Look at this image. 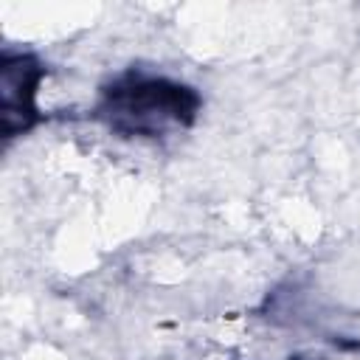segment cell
<instances>
[{
    "label": "cell",
    "instance_id": "6da1fadb",
    "mask_svg": "<svg viewBox=\"0 0 360 360\" xmlns=\"http://www.w3.org/2000/svg\"><path fill=\"white\" fill-rule=\"evenodd\" d=\"M200 110L202 96L197 87L163 73L129 68L101 84L93 115L121 138H166L188 129Z\"/></svg>",
    "mask_w": 360,
    "mask_h": 360
},
{
    "label": "cell",
    "instance_id": "7a4b0ae2",
    "mask_svg": "<svg viewBox=\"0 0 360 360\" xmlns=\"http://www.w3.org/2000/svg\"><path fill=\"white\" fill-rule=\"evenodd\" d=\"M48 76L42 59L31 51L6 48L0 56V135L6 141L25 135L42 121L37 96Z\"/></svg>",
    "mask_w": 360,
    "mask_h": 360
},
{
    "label": "cell",
    "instance_id": "3957f363",
    "mask_svg": "<svg viewBox=\"0 0 360 360\" xmlns=\"http://www.w3.org/2000/svg\"><path fill=\"white\" fill-rule=\"evenodd\" d=\"M290 360H307V357H290Z\"/></svg>",
    "mask_w": 360,
    "mask_h": 360
}]
</instances>
